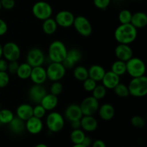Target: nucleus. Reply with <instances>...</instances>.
I'll list each match as a JSON object with an SVG mask.
<instances>
[{
	"mask_svg": "<svg viewBox=\"0 0 147 147\" xmlns=\"http://www.w3.org/2000/svg\"><path fill=\"white\" fill-rule=\"evenodd\" d=\"M137 34V29L131 23L121 24L115 30L114 38L119 44L130 45L136 40Z\"/></svg>",
	"mask_w": 147,
	"mask_h": 147,
	"instance_id": "nucleus-1",
	"label": "nucleus"
},
{
	"mask_svg": "<svg viewBox=\"0 0 147 147\" xmlns=\"http://www.w3.org/2000/svg\"><path fill=\"white\" fill-rule=\"evenodd\" d=\"M129 95L135 98L144 97L147 94V78L146 76L132 78L128 85Z\"/></svg>",
	"mask_w": 147,
	"mask_h": 147,
	"instance_id": "nucleus-2",
	"label": "nucleus"
},
{
	"mask_svg": "<svg viewBox=\"0 0 147 147\" xmlns=\"http://www.w3.org/2000/svg\"><path fill=\"white\" fill-rule=\"evenodd\" d=\"M67 49L65 45L60 40H55L48 47V57L51 62L62 63L66 57Z\"/></svg>",
	"mask_w": 147,
	"mask_h": 147,
	"instance_id": "nucleus-3",
	"label": "nucleus"
},
{
	"mask_svg": "<svg viewBox=\"0 0 147 147\" xmlns=\"http://www.w3.org/2000/svg\"><path fill=\"white\" fill-rule=\"evenodd\" d=\"M126 73L131 78H137L145 76L146 65L142 59L139 57H134L129 59L126 62Z\"/></svg>",
	"mask_w": 147,
	"mask_h": 147,
	"instance_id": "nucleus-4",
	"label": "nucleus"
},
{
	"mask_svg": "<svg viewBox=\"0 0 147 147\" xmlns=\"http://www.w3.org/2000/svg\"><path fill=\"white\" fill-rule=\"evenodd\" d=\"M45 124L48 131L52 133H57L64 128L65 118L59 112L51 111L46 117Z\"/></svg>",
	"mask_w": 147,
	"mask_h": 147,
	"instance_id": "nucleus-5",
	"label": "nucleus"
},
{
	"mask_svg": "<svg viewBox=\"0 0 147 147\" xmlns=\"http://www.w3.org/2000/svg\"><path fill=\"white\" fill-rule=\"evenodd\" d=\"M32 12L37 20L44 21L51 17L53 14V8L47 1H39L33 4Z\"/></svg>",
	"mask_w": 147,
	"mask_h": 147,
	"instance_id": "nucleus-6",
	"label": "nucleus"
},
{
	"mask_svg": "<svg viewBox=\"0 0 147 147\" xmlns=\"http://www.w3.org/2000/svg\"><path fill=\"white\" fill-rule=\"evenodd\" d=\"M73 26L79 34L85 37H89L93 32L91 23L86 17L82 15L75 17Z\"/></svg>",
	"mask_w": 147,
	"mask_h": 147,
	"instance_id": "nucleus-7",
	"label": "nucleus"
},
{
	"mask_svg": "<svg viewBox=\"0 0 147 147\" xmlns=\"http://www.w3.org/2000/svg\"><path fill=\"white\" fill-rule=\"evenodd\" d=\"M2 55L8 62L18 61L21 55L20 46L14 42H7L2 45Z\"/></svg>",
	"mask_w": 147,
	"mask_h": 147,
	"instance_id": "nucleus-8",
	"label": "nucleus"
},
{
	"mask_svg": "<svg viewBox=\"0 0 147 147\" xmlns=\"http://www.w3.org/2000/svg\"><path fill=\"white\" fill-rule=\"evenodd\" d=\"M47 78L51 81H60L64 78L66 73L65 67L62 63L51 62L46 69Z\"/></svg>",
	"mask_w": 147,
	"mask_h": 147,
	"instance_id": "nucleus-9",
	"label": "nucleus"
},
{
	"mask_svg": "<svg viewBox=\"0 0 147 147\" xmlns=\"http://www.w3.org/2000/svg\"><path fill=\"white\" fill-rule=\"evenodd\" d=\"M45 60L44 52L39 47H33L27 52L26 62L31 67L42 66Z\"/></svg>",
	"mask_w": 147,
	"mask_h": 147,
	"instance_id": "nucleus-10",
	"label": "nucleus"
},
{
	"mask_svg": "<svg viewBox=\"0 0 147 147\" xmlns=\"http://www.w3.org/2000/svg\"><path fill=\"white\" fill-rule=\"evenodd\" d=\"M79 106L83 116H94L100 105L99 100L91 96L85 98Z\"/></svg>",
	"mask_w": 147,
	"mask_h": 147,
	"instance_id": "nucleus-11",
	"label": "nucleus"
},
{
	"mask_svg": "<svg viewBox=\"0 0 147 147\" xmlns=\"http://www.w3.org/2000/svg\"><path fill=\"white\" fill-rule=\"evenodd\" d=\"M82 56V53L78 49L72 48L70 50H67L66 57L62 62V64L65 67L66 70L73 69L77 63L81 60Z\"/></svg>",
	"mask_w": 147,
	"mask_h": 147,
	"instance_id": "nucleus-12",
	"label": "nucleus"
},
{
	"mask_svg": "<svg viewBox=\"0 0 147 147\" xmlns=\"http://www.w3.org/2000/svg\"><path fill=\"white\" fill-rule=\"evenodd\" d=\"M75 16L73 12L68 10H61L56 14L55 20L57 26L63 28H68L73 26Z\"/></svg>",
	"mask_w": 147,
	"mask_h": 147,
	"instance_id": "nucleus-13",
	"label": "nucleus"
},
{
	"mask_svg": "<svg viewBox=\"0 0 147 147\" xmlns=\"http://www.w3.org/2000/svg\"><path fill=\"white\" fill-rule=\"evenodd\" d=\"M47 93V90L42 85L34 84L28 90L29 98L36 104H39L42 98Z\"/></svg>",
	"mask_w": 147,
	"mask_h": 147,
	"instance_id": "nucleus-14",
	"label": "nucleus"
},
{
	"mask_svg": "<svg viewBox=\"0 0 147 147\" xmlns=\"http://www.w3.org/2000/svg\"><path fill=\"white\" fill-rule=\"evenodd\" d=\"M115 55L117 60L126 62L133 57V50L129 45L119 44L115 48Z\"/></svg>",
	"mask_w": 147,
	"mask_h": 147,
	"instance_id": "nucleus-15",
	"label": "nucleus"
},
{
	"mask_svg": "<svg viewBox=\"0 0 147 147\" xmlns=\"http://www.w3.org/2000/svg\"><path fill=\"white\" fill-rule=\"evenodd\" d=\"M25 129L31 134H38L43 129L42 121L32 116L25 121Z\"/></svg>",
	"mask_w": 147,
	"mask_h": 147,
	"instance_id": "nucleus-16",
	"label": "nucleus"
},
{
	"mask_svg": "<svg viewBox=\"0 0 147 147\" xmlns=\"http://www.w3.org/2000/svg\"><path fill=\"white\" fill-rule=\"evenodd\" d=\"M30 79L34 84H44L47 79L46 69L44 68L42 66L32 67Z\"/></svg>",
	"mask_w": 147,
	"mask_h": 147,
	"instance_id": "nucleus-17",
	"label": "nucleus"
},
{
	"mask_svg": "<svg viewBox=\"0 0 147 147\" xmlns=\"http://www.w3.org/2000/svg\"><path fill=\"white\" fill-rule=\"evenodd\" d=\"M83 116L80 106L76 103L67 106L64 111V118H65L70 122L76 120H80Z\"/></svg>",
	"mask_w": 147,
	"mask_h": 147,
	"instance_id": "nucleus-18",
	"label": "nucleus"
},
{
	"mask_svg": "<svg viewBox=\"0 0 147 147\" xmlns=\"http://www.w3.org/2000/svg\"><path fill=\"white\" fill-rule=\"evenodd\" d=\"M101 82L102 85L107 90L108 89H109V90H113L121 82L120 76L115 74L111 70H109V71L106 72Z\"/></svg>",
	"mask_w": 147,
	"mask_h": 147,
	"instance_id": "nucleus-19",
	"label": "nucleus"
},
{
	"mask_svg": "<svg viewBox=\"0 0 147 147\" xmlns=\"http://www.w3.org/2000/svg\"><path fill=\"white\" fill-rule=\"evenodd\" d=\"M98 123L93 116H83L80 119V128L84 131L93 132L97 129Z\"/></svg>",
	"mask_w": 147,
	"mask_h": 147,
	"instance_id": "nucleus-20",
	"label": "nucleus"
},
{
	"mask_svg": "<svg viewBox=\"0 0 147 147\" xmlns=\"http://www.w3.org/2000/svg\"><path fill=\"white\" fill-rule=\"evenodd\" d=\"M98 112L99 117L106 121H111L115 116V109L111 103H103L99 106Z\"/></svg>",
	"mask_w": 147,
	"mask_h": 147,
	"instance_id": "nucleus-21",
	"label": "nucleus"
},
{
	"mask_svg": "<svg viewBox=\"0 0 147 147\" xmlns=\"http://www.w3.org/2000/svg\"><path fill=\"white\" fill-rule=\"evenodd\" d=\"M40 104L46 111H53L58 104V98L51 93H47L40 101Z\"/></svg>",
	"mask_w": 147,
	"mask_h": 147,
	"instance_id": "nucleus-22",
	"label": "nucleus"
},
{
	"mask_svg": "<svg viewBox=\"0 0 147 147\" xmlns=\"http://www.w3.org/2000/svg\"><path fill=\"white\" fill-rule=\"evenodd\" d=\"M33 116V107L29 103L20 104L16 109V116L26 121Z\"/></svg>",
	"mask_w": 147,
	"mask_h": 147,
	"instance_id": "nucleus-23",
	"label": "nucleus"
},
{
	"mask_svg": "<svg viewBox=\"0 0 147 147\" xmlns=\"http://www.w3.org/2000/svg\"><path fill=\"white\" fill-rule=\"evenodd\" d=\"M131 24L136 29H142L147 25V15L143 11H137L132 14Z\"/></svg>",
	"mask_w": 147,
	"mask_h": 147,
	"instance_id": "nucleus-24",
	"label": "nucleus"
},
{
	"mask_svg": "<svg viewBox=\"0 0 147 147\" xmlns=\"http://www.w3.org/2000/svg\"><path fill=\"white\" fill-rule=\"evenodd\" d=\"M88 78L93 79L96 82L101 81L106 73V70L100 65H93L88 69Z\"/></svg>",
	"mask_w": 147,
	"mask_h": 147,
	"instance_id": "nucleus-25",
	"label": "nucleus"
},
{
	"mask_svg": "<svg viewBox=\"0 0 147 147\" xmlns=\"http://www.w3.org/2000/svg\"><path fill=\"white\" fill-rule=\"evenodd\" d=\"M8 125L11 131L15 134H21L26 130L25 121L19 119L17 116H14Z\"/></svg>",
	"mask_w": 147,
	"mask_h": 147,
	"instance_id": "nucleus-26",
	"label": "nucleus"
},
{
	"mask_svg": "<svg viewBox=\"0 0 147 147\" xmlns=\"http://www.w3.org/2000/svg\"><path fill=\"white\" fill-rule=\"evenodd\" d=\"M57 24L55 19L50 17L47 20H44L42 24V29L43 32L47 35H52L55 34L57 30Z\"/></svg>",
	"mask_w": 147,
	"mask_h": 147,
	"instance_id": "nucleus-27",
	"label": "nucleus"
},
{
	"mask_svg": "<svg viewBox=\"0 0 147 147\" xmlns=\"http://www.w3.org/2000/svg\"><path fill=\"white\" fill-rule=\"evenodd\" d=\"M32 69V67H31L27 62L22 63L19 65L16 75L21 80H27L30 78Z\"/></svg>",
	"mask_w": 147,
	"mask_h": 147,
	"instance_id": "nucleus-28",
	"label": "nucleus"
},
{
	"mask_svg": "<svg viewBox=\"0 0 147 147\" xmlns=\"http://www.w3.org/2000/svg\"><path fill=\"white\" fill-rule=\"evenodd\" d=\"M73 76L78 81H84L88 78V69L85 66L76 65L73 67Z\"/></svg>",
	"mask_w": 147,
	"mask_h": 147,
	"instance_id": "nucleus-29",
	"label": "nucleus"
},
{
	"mask_svg": "<svg viewBox=\"0 0 147 147\" xmlns=\"http://www.w3.org/2000/svg\"><path fill=\"white\" fill-rule=\"evenodd\" d=\"M111 70L119 76H123L126 73V62L117 60L113 62L111 67Z\"/></svg>",
	"mask_w": 147,
	"mask_h": 147,
	"instance_id": "nucleus-30",
	"label": "nucleus"
},
{
	"mask_svg": "<svg viewBox=\"0 0 147 147\" xmlns=\"http://www.w3.org/2000/svg\"><path fill=\"white\" fill-rule=\"evenodd\" d=\"M86 136L85 131L81 129H73L70 135V139L73 144H80Z\"/></svg>",
	"mask_w": 147,
	"mask_h": 147,
	"instance_id": "nucleus-31",
	"label": "nucleus"
},
{
	"mask_svg": "<svg viewBox=\"0 0 147 147\" xmlns=\"http://www.w3.org/2000/svg\"><path fill=\"white\" fill-rule=\"evenodd\" d=\"M14 114L11 110L8 109H4L0 110V123L4 125H8L14 117Z\"/></svg>",
	"mask_w": 147,
	"mask_h": 147,
	"instance_id": "nucleus-32",
	"label": "nucleus"
},
{
	"mask_svg": "<svg viewBox=\"0 0 147 147\" xmlns=\"http://www.w3.org/2000/svg\"><path fill=\"white\" fill-rule=\"evenodd\" d=\"M113 90L114 91L115 94L120 98H127L130 96L128 86L123 84V83H121V82Z\"/></svg>",
	"mask_w": 147,
	"mask_h": 147,
	"instance_id": "nucleus-33",
	"label": "nucleus"
},
{
	"mask_svg": "<svg viewBox=\"0 0 147 147\" xmlns=\"http://www.w3.org/2000/svg\"><path fill=\"white\" fill-rule=\"evenodd\" d=\"M92 93V96L97 100H101L106 97L107 94V89L103 85H96Z\"/></svg>",
	"mask_w": 147,
	"mask_h": 147,
	"instance_id": "nucleus-34",
	"label": "nucleus"
},
{
	"mask_svg": "<svg viewBox=\"0 0 147 147\" xmlns=\"http://www.w3.org/2000/svg\"><path fill=\"white\" fill-rule=\"evenodd\" d=\"M132 13L129 9H123L119 14V21L121 24H129L131 20Z\"/></svg>",
	"mask_w": 147,
	"mask_h": 147,
	"instance_id": "nucleus-35",
	"label": "nucleus"
},
{
	"mask_svg": "<svg viewBox=\"0 0 147 147\" xmlns=\"http://www.w3.org/2000/svg\"><path fill=\"white\" fill-rule=\"evenodd\" d=\"M63 90V86L60 81L53 82L50 88V91L51 94L57 96L62 93Z\"/></svg>",
	"mask_w": 147,
	"mask_h": 147,
	"instance_id": "nucleus-36",
	"label": "nucleus"
},
{
	"mask_svg": "<svg viewBox=\"0 0 147 147\" xmlns=\"http://www.w3.org/2000/svg\"><path fill=\"white\" fill-rule=\"evenodd\" d=\"M131 123L133 126L136 128H143L145 126L146 121H145L144 118L141 116H134L131 119Z\"/></svg>",
	"mask_w": 147,
	"mask_h": 147,
	"instance_id": "nucleus-37",
	"label": "nucleus"
},
{
	"mask_svg": "<svg viewBox=\"0 0 147 147\" xmlns=\"http://www.w3.org/2000/svg\"><path fill=\"white\" fill-rule=\"evenodd\" d=\"M97 85V82L95 81L93 79L88 78L87 79L83 81V87L84 90L87 92H92L95 87Z\"/></svg>",
	"mask_w": 147,
	"mask_h": 147,
	"instance_id": "nucleus-38",
	"label": "nucleus"
},
{
	"mask_svg": "<svg viewBox=\"0 0 147 147\" xmlns=\"http://www.w3.org/2000/svg\"><path fill=\"white\" fill-rule=\"evenodd\" d=\"M46 110L39 103L36 104L35 106L33 107V116L39 118V119H43L46 115Z\"/></svg>",
	"mask_w": 147,
	"mask_h": 147,
	"instance_id": "nucleus-39",
	"label": "nucleus"
},
{
	"mask_svg": "<svg viewBox=\"0 0 147 147\" xmlns=\"http://www.w3.org/2000/svg\"><path fill=\"white\" fill-rule=\"evenodd\" d=\"M10 81L9 74L7 72H0V88L7 87Z\"/></svg>",
	"mask_w": 147,
	"mask_h": 147,
	"instance_id": "nucleus-40",
	"label": "nucleus"
},
{
	"mask_svg": "<svg viewBox=\"0 0 147 147\" xmlns=\"http://www.w3.org/2000/svg\"><path fill=\"white\" fill-rule=\"evenodd\" d=\"M111 0H93V4L96 8L100 10H105L109 7Z\"/></svg>",
	"mask_w": 147,
	"mask_h": 147,
	"instance_id": "nucleus-41",
	"label": "nucleus"
},
{
	"mask_svg": "<svg viewBox=\"0 0 147 147\" xmlns=\"http://www.w3.org/2000/svg\"><path fill=\"white\" fill-rule=\"evenodd\" d=\"M19 65L20 64L17 61L8 62V67H7V72L9 75H15L17 73Z\"/></svg>",
	"mask_w": 147,
	"mask_h": 147,
	"instance_id": "nucleus-42",
	"label": "nucleus"
},
{
	"mask_svg": "<svg viewBox=\"0 0 147 147\" xmlns=\"http://www.w3.org/2000/svg\"><path fill=\"white\" fill-rule=\"evenodd\" d=\"M1 9L6 10H11L15 7V0H0Z\"/></svg>",
	"mask_w": 147,
	"mask_h": 147,
	"instance_id": "nucleus-43",
	"label": "nucleus"
},
{
	"mask_svg": "<svg viewBox=\"0 0 147 147\" xmlns=\"http://www.w3.org/2000/svg\"><path fill=\"white\" fill-rule=\"evenodd\" d=\"M8 31V25L4 20L0 18V37L4 35Z\"/></svg>",
	"mask_w": 147,
	"mask_h": 147,
	"instance_id": "nucleus-44",
	"label": "nucleus"
},
{
	"mask_svg": "<svg viewBox=\"0 0 147 147\" xmlns=\"http://www.w3.org/2000/svg\"><path fill=\"white\" fill-rule=\"evenodd\" d=\"M8 67V61L1 57L0 59V72H7Z\"/></svg>",
	"mask_w": 147,
	"mask_h": 147,
	"instance_id": "nucleus-45",
	"label": "nucleus"
},
{
	"mask_svg": "<svg viewBox=\"0 0 147 147\" xmlns=\"http://www.w3.org/2000/svg\"><path fill=\"white\" fill-rule=\"evenodd\" d=\"M91 147H106V144L101 139H97V140L93 142Z\"/></svg>",
	"mask_w": 147,
	"mask_h": 147,
	"instance_id": "nucleus-46",
	"label": "nucleus"
},
{
	"mask_svg": "<svg viewBox=\"0 0 147 147\" xmlns=\"http://www.w3.org/2000/svg\"><path fill=\"white\" fill-rule=\"evenodd\" d=\"M92 143H93V141H92L91 138H90V136H86H86H85L83 142H82V144L84 145V146L86 147H90V146H91Z\"/></svg>",
	"mask_w": 147,
	"mask_h": 147,
	"instance_id": "nucleus-47",
	"label": "nucleus"
},
{
	"mask_svg": "<svg viewBox=\"0 0 147 147\" xmlns=\"http://www.w3.org/2000/svg\"><path fill=\"white\" fill-rule=\"evenodd\" d=\"M70 126H71L73 129H81L80 128V120H76L71 121L70 122Z\"/></svg>",
	"mask_w": 147,
	"mask_h": 147,
	"instance_id": "nucleus-48",
	"label": "nucleus"
},
{
	"mask_svg": "<svg viewBox=\"0 0 147 147\" xmlns=\"http://www.w3.org/2000/svg\"><path fill=\"white\" fill-rule=\"evenodd\" d=\"M34 147H48V146H47V145H46L45 144L40 143V144H38L35 145Z\"/></svg>",
	"mask_w": 147,
	"mask_h": 147,
	"instance_id": "nucleus-49",
	"label": "nucleus"
},
{
	"mask_svg": "<svg viewBox=\"0 0 147 147\" xmlns=\"http://www.w3.org/2000/svg\"><path fill=\"white\" fill-rule=\"evenodd\" d=\"M3 57L2 55V45L0 44V59Z\"/></svg>",
	"mask_w": 147,
	"mask_h": 147,
	"instance_id": "nucleus-50",
	"label": "nucleus"
},
{
	"mask_svg": "<svg viewBox=\"0 0 147 147\" xmlns=\"http://www.w3.org/2000/svg\"><path fill=\"white\" fill-rule=\"evenodd\" d=\"M72 147H86V146H85L84 145H83L82 144H73Z\"/></svg>",
	"mask_w": 147,
	"mask_h": 147,
	"instance_id": "nucleus-51",
	"label": "nucleus"
},
{
	"mask_svg": "<svg viewBox=\"0 0 147 147\" xmlns=\"http://www.w3.org/2000/svg\"><path fill=\"white\" fill-rule=\"evenodd\" d=\"M1 1H0V11H1Z\"/></svg>",
	"mask_w": 147,
	"mask_h": 147,
	"instance_id": "nucleus-52",
	"label": "nucleus"
},
{
	"mask_svg": "<svg viewBox=\"0 0 147 147\" xmlns=\"http://www.w3.org/2000/svg\"><path fill=\"white\" fill-rule=\"evenodd\" d=\"M0 110H1V104H0Z\"/></svg>",
	"mask_w": 147,
	"mask_h": 147,
	"instance_id": "nucleus-53",
	"label": "nucleus"
},
{
	"mask_svg": "<svg viewBox=\"0 0 147 147\" xmlns=\"http://www.w3.org/2000/svg\"><path fill=\"white\" fill-rule=\"evenodd\" d=\"M131 147H132V146H131Z\"/></svg>",
	"mask_w": 147,
	"mask_h": 147,
	"instance_id": "nucleus-54",
	"label": "nucleus"
}]
</instances>
